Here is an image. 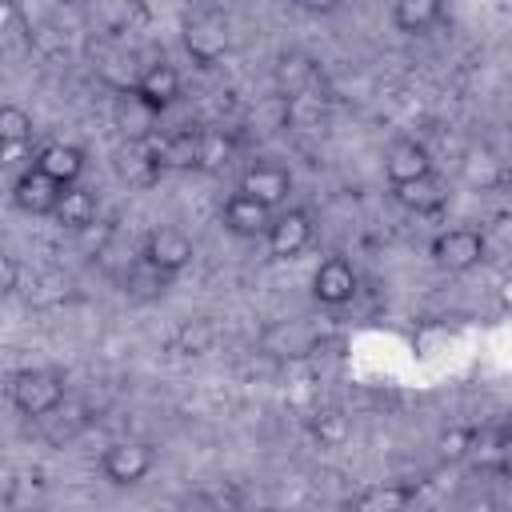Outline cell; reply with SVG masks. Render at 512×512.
<instances>
[{
	"label": "cell",
	"mask_w": 512,
	"mask_h": 512,
	"mask_svg": "<svg viewBox=\"0 0 512 512\" xmlns=\"http://www.w3.org/2000/svg\"><path fill=\"white\" fill-rule=\"evenodd\" d=\"M176 344H180L184 356H204V352H212V344H216V328H212V320H208V316H192V320H184L180 332H176Z\"/></svg>",
	"instance_id": "cell-21"
},
{
	"label": "cell",
	"mask_w": 512,
	"mask_h": 512,
	"mask_svg": "<svg viewBox=\"0 0 512 512\" xmlns=\"http://www.w3.org/2000/svg\"><path fill=\"white\" fill-rule=\"evenodd\" d=\"M356 288H360V276H356V268H352L344 256H328V260H320L316 272H312V296H316V304H324V308L348 304V300L356 296Z\"/></svg>",
	"instance_id": "cell-8"
},
{
	"label": "cell",
	"mask_w": 512,
	"mask_h": 512,
	"mask_svg": "<svg viewBox=\"0 0 512 512\" xmlns=\"http://www.w3.org/2000/svg\"><path fill=\"white\" fill-rule=\"evenodd\" d=\"M436 452H440L444 460H464V456H472V428H448V432H440Z\"/></svg>",
	"instance_id": "cell-24"
},
{
	"label": "cell",
	"mask_w": 512,
	"mask_h": 512,
	"mask_svg": "<svg viewBox=\"0 0 512 512\" xmlns=\"http://www.w3.org/2000/svg\"><path fill=\"white\" fill-rule=\"evenodd\" d=\"M96 216H100V200H96V192L84 188L80 180L64 188V196H60V204H56V212H52V220H56L60 228H68V232H84L88 224H96Z\"/></svg>",
	"instance_id": "cell-14"
},
{
	"label": "cell",
	"mask_w": 512,
	"mask_h": 512,
	"mask_svg": "<svg viewBox=\"0 0 512 512\" xmlns=\"http://www.w3.org/2000/svg\"><path fill=\"white\" fill-rule=\"evenodd\" d=\"M16 276H20V264L12 252L0 256V292H16Z\"/></svg>",
	"instance_id": "cell-26"
},
{
	"label": "cell",
	"mask_w": 512,
	"mask_h": 512,
	"mask_svg": "<svg viewBox=\"0 0 512 512\" xmlns=\"http://www.w3.org/2000/svg\"><path fill=\"white\" fill-rule=\"evenodd\" d=\"M312 76H316V64H312L304 52H284V56L276 60V88H280V96L304 92V88L312 84Z\"/></svg>",
	"instance_id": "cell-19"
},
{
	"label": "cell",
	"mask_w": 512,
	"mask_h": 512,
	"mask_svg": "<svg viewBox=\"0 0 512 512\" xmlns=\"http://www.w3.org/2000/svg\"><path fill=\"white\" fill-rule=\"evenodd\" d=\"M192 256H196L192 236H188V232H180V228H172V224L152 228V232L144 236V248H140V260H144V264H152V268H156V272H164V276L184 272V268L192 264Z\"/></svg>",
	"instance_id": "cell-5"
},
{
	"label": "cell",
	"mask_w": 512,
	"mask_h": 512,
	"mask_svg": "<svg viewBox=\"0 0 512 512\" xmlns=\"http://www.w3.org/2000/svg\"><path fill=\"white\" fill-rule=\"evenodd\" d=\"M64 396H68V384H64V376L52 372V368H20V372L12 376V384H8L12 408H16L20 416H28V420L52 416V412L64 404Z\"/></svg>",
	"instance_id": "cell-1"
},
{
	"label": "cell",
	"mask_w": 512,
	"mask_h": 512,
	"mask_svg": "<svg viewBox=\"0 0 512 512\" xmlns=\"http://www.w3.org/2000/svg\"><path fill=\"white\" fill-rule=\"evenodd\" d=\"M0 140L4 144H28L32 140V116L20 104H4L0 108Z\"/></svg>",
	"instance_id": "cell-23"
},
{
	"label": "cell",
	"mask_w": 512,
	"mask_h": 512,
	"mask_svg": "<svg viewBox=\"0 0 512 512\" xmlns=\"http://www.w3.org/2000/svg\"><path fill=\"white\" fill-rule=\"evenodd\" d=\"M428 172H436V168H432V152H428L420 140L400 136V140L388 144V152H384V180H388L392 188L412 184V180H420V176H428Z\"/></svg>",
	"instance_id": "cell-10"
},
{
	"label": "cell",
	"mask_w": 512,
	"mask_h": 512,
	"mask_svg": "<svg viewBox=\"0 0 512 512\" xmlns=\"http://www.w3.org/2000/svg\"><path fill=\"white\" fill-rule=\"evenodd\" d=\"M308 428H312V436H316L320 448H344L352 440V424H348V416L340 408H320Z\"/></svg>",
	"instance_id": "cell-20"
},
{
	"label": "cell",
	"mask_w": 512,
	"mask_h": 512,
	"mask_svg": "<svg viewBox=\"0 0 512 512\" xmlns=\"http://www.w3.org/2000/svg\"><path fill=\"white\" fill-rule=\"evenodd\" d=\"M500 184H504V192L512 196V168H504V180H500Z\"/></svg>",
	"instance_id": "cell-29"
},
{
	"label": "cell",
	"mask_w": 512,
	"mask_h": 512,
	"mask_svg": "<svg viewBox=\"0 0 512 512\" xmlns=\"http://www.w3.org/2000/svg\"><path fill=\"white\" fill-rule=\"evenodd\" d=\"M64 188H68V184L52 180L48 172H40V168L32 164V168L16 172L12 200H16V208H20V212H28V216H52V212H56V204H60V196H64Z\"/></svg>",
	"instance_id": "cell-7"
},
{
	"label": "cell",
	"mask_w": 512,
	"mask_h": 512,
	"mask_svg": "<svg viewBox=\"0 0 512 512\" xmlns=\"http://www.w3.org/2000/svg\"><path fill=\"white\" fill-rule=\"evenodd\" d=\"M496 472L512 480V424L500 428V448H496Z\"/></svg>",
	"instance_id": "cell-25"
},
{
	"label": "cell",
	"mask_w": 512,
	"mask_h": 512,
	"mask_svg": "<svg viewBox=\"0 0 512 512\" xmlns=\"http://www.w3.org/2000/svg\"><path fill=\"white\" fill-rule=\"evenodd\" d=\"M152 464H156L152 444L132 440V436L112 440V444L104 448V456H100V472H104L116 488H132V484H140V480L152 472Z\"/></svg>",
	"instance_id": "cell-3"
},
{
	"label": "cell",
	"mask_w": 512,
	"mask_h": 512,
	"mask_svg": "<svg viewBox=\"0 0 512 512\" xmlns=\"http://www.w3.org/2000/svg\"><path fill=\"white\" fill-rule=\"evenodd\" d=\"M496 300H500V308H504V312H512V276H504V280H500Z\"/></svg>",
	"instance_id": "cell-28"
},
{
	"label": "cell",
	"mask_w": 512,
	"mask_h": 512,
	"mask_svg": "<svg viewBox=\"0 0 512 512\" xmlns=\"http://www.w3.org/2000/svg\"><path fill=\"white\" fill-rule=\"evenodd\" d=\"M232 36H228V20L216 12H192L184 20V48L200 68H212L216 60H224Z\"/></svg>",
	"instance_id": "cell-4"
},
{
	"label": "cell",
	"mask_w": 512,
	"mask_h": 512,
	"mask_svg": "<svg viewBox=\"0 0 512 512\" xmlns=\"http://www.w3.org/2000/svg\"><path fill=\"white\" fill-rule=\"evenodd\" d=\"M236 188L248 192V196H256V200H264L268 208H280V204L288 200V192H292V172H288L284 164L256 160V164H248V168L240 172V184H236Z\"/></svg>",
	"instance_id": "cell-11"
},
{
	"label": "cell",
	"mask_w": 512,
	"mask_h": 512,
	"mask_svg": "<svg viewBox=\"0 0 512 512\" xmlns=\"http://www.w3.org/2000/svg\"><path fill=\"white\" fill-rule=\"evenodd\" d=\"M132 96L144 104V108H152L156 116L160 112H168L176 100H180V72L172 68V64H148L140 76H136V84H132Z\"/></svg>",
	"instance_id": "cell-12"
},
{
	"label": "cell",
	"mask_w": 512,
	"mask_h": 512,
	"mask_svg": "<svg viewBox=\"0 0 512 512\" xmlns=\"http://www.w3.org/2000/svg\"><path fill=\"white\" fill-rule=\"evenodd\" d=\"M32 164H36L40 172H48L52 180H60V184H76V180L84 176V152H80L76 144H64V140L44 144Z\"/></svg>",
	"instance_id": "cell-15"
},
{
	"label": "cell",
	"mask_w": 512,
	"mask_h": 512,
	"mask_svg": "<svg viewBox=\"0 0 512 512\" xmlns=\"http://www.w3.org/2000/svg\"><path fill=\"white\" fill-rule=\"evenodd\" d=\"M392 196H396L408 212H416V216H432V212H440V208H444L448 188H444V180H440L436 172H428V176H420V180H412V184L392 188Z\"/></svg>",
	"instance_id": "cell-17"
},
{
	"label": "cell",
	"mask_w": 512,
	"mask_h": 512,
	"mask_svg": "<svg viewBox=\"0 0 512 512\" xmlns=\"http://www.w3.org/2000/svg\"><path fill=\"white\" fill-rule=\"evenodd\" d=\"M232 152H236V136H232V132L204 128V160H200V168H204V172L224 168V164L232 160Z\"/></svg>",
	"instance_id": "cell-22"
},
{
	"label": "cell",
	"mask_w": 512,
	"mask_h": 512,
	"mask_svg": "<svg viewBox=\"0 0 512 512\" xmlns=\"http://www.w3.org/2000/svg\"><path fill=\"white\" fill-rule=\"evenodd\" d=\"M392 28L404 36H420L444 20V0H392Z\"/></svg>",
	"instance_id": "cell-16"
},
{
	"label": "cell",
	"mask_w": 512,
	"mask_h": 512,
	"mask_svg": "<svg viewBox=\"0 0 512 512\" xmlns=\"http://www.w3.org/2000/svg\"><path fill=\"white\" fill-rule=\"evenodd\" d=\"M296 8H304V12H316V16H324V12H336L344 0H292Z\"/></svg>",
	"instance_id": "cell-27"
},
{
	"label": "cell",
	"mask_w": 512,
	"mask_h": 512,
	"mask_svg": "<svg viewBox=\"0 0 512 512\" xmlns=\"http://www.w3.org/2000/svg\"><path fill=\"white\" fill-rule=\"evenodd\" d=\"M412 500H416L412 484H372V488L352 496V504L364 512H396V508H408Z\"/></svg>",
	"instance_id": "cell-18"
},
{
	"label": "cell",
	"mask_w": 512,
	"mask_h": 512,
	"mask_svg": "<svg viewBox=\"0 0 512 512\" xmlns=\"http://www.w3.org/2000/svg\"><path fill=\"white\" fill-rule=\"evenodd\" d=\"M272 216H276V208H268L264 200H256V196H248V192H240V188H236V192L224 200V208H220L224 228H228L232 236H240V240L264 236L268 224H272Z\"/></svg>",
	"instance_id": "cell-9"
},
{
	"label": "cell",
	"mask_w": 512,
	"mask_h": 512,
	"mask_svg": "<svg viewBox=\"0 0 512 512\" xmlns=\"http://www.w3.org/2000/svg\"><path fill=\"white\" fill-rule=\"evenodd\" d=\"M156 156L164 172H192L204 160V128H172L164 140H156Z\"/></svg>",
	"instance_id": "cell-13"
},
{
	"label": "cell",
	"mask_w": 512,
	"mask_h": 512,
	"mask_svg": "<svg viewBox=\"0 0 512 512\" xmlns=\"http://www.w3.org/2000/svg\"><path fill=\"white\" fill-rule=\"evenodd\" d=\"M428 256L440 272H452V276H464L472 268L484 264L488 256V240L480 228H468V224H456V228H440L428 244Z\"/></svg>",
	"instance_id": "cell-2"
},
{
	"label": "cell",
	"mask_w": 512,
	"mask_h": 512,
	"mask_svg": "<svg viewBox=\"0 0 512 512\" xmlns=\"http://www.w3.org/2000/svg\"><path fill=\"white\" fill-rule=\"evenodd\" d=\"M264 244H268V256L276 260H296L308 244H312V216L304 208H288V212H276L268 232H264Z\"/></svg>",
	"instance_id": "cell-6"
}]
</instances>
